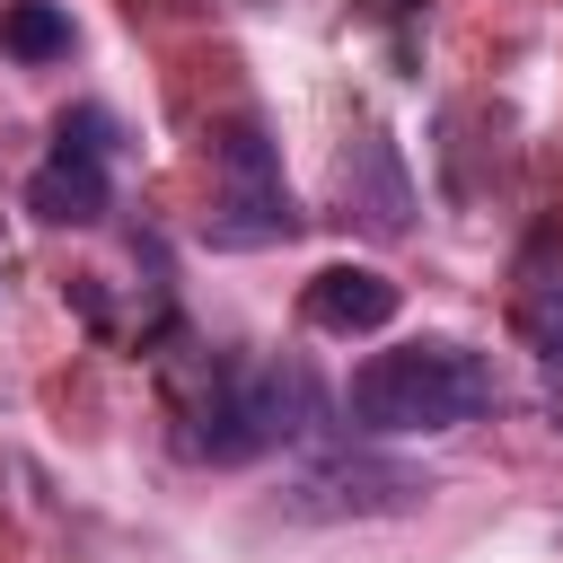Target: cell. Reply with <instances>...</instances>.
Here are the masks:
<instances>
[{
	"label": "cell",
	"instance_id": "3957f363",
	"mask_svg": "<svg viewBox=\"0 0 563 563\" xmlns=\"http://www.w3.org/2000/svg\"><path fill=\"white\" fill-rule=\"evenodd\" d=\"M211 220H202V238L220 246V255H255V246H282V238H299V202H290V185H282V150H273V132L255 123V114H238V123H220L211 132Z\"/></svg>",
	"mask_w": 563,
	"mask_h": 563
},
{
	"label": "cell",
	"instance_id": "52a82bcc",
	"mask_svg": "<svg viewBox=\"0 0 563 563\" xmlns=\"http://www.w3.org/2000/svg\"><path fill=\"white\" fill-rule=\"evenodd\" d=\"M106 202H114V185H106V158H88V150H53L26 176V211L53 220V229H97Z\"/></svg>",
	"mask_w": 563,
	"mask_h": 563
},
{
	"label": "cell",
	"instance_id": "9c48e42d",
	"mask_svg": "<svg viewBox=\"0 0 563 563\" xmlns=\"http://www.w3.org/2000/svg\"><path fill=\"white\" fill-rule=\"evenodd\" d=\"M519 334H528V352H537L545 369H563V282H537V290L519 299Z\"/></svg>",
	"mask_w": 563,
	"mask_h": 563
},
{
	"label": "cell",
	"instance_id": "6da1fadb",
	"mask_svg": "<svg viewBox=\"0 0 563 563\" xmlns=\"http://www.w3.org/2000/svg\"><path fill=\"white\" fill-rule=\"evenodd\" d=\"M325 431V387L308 361H202L176 396V449L194 466H255Z\"/></svg>",
	"mask_w": 563,
	"mask_h": 563
},
{
	"label": "cell",
	"instance_id": "5b68a950",
	"mask_svg": "<svg viewBox=\"0 0 563 563\" xmlns=\"http://www.w3.org/2000/svg\"><path fill=\"white\" fill-rule=\"evenodd\" d=\"M334 194H343V211H352L361 229H378V238H396V229L413 220V176H405V158H396L387 132H361V141L334 158Z\"/></svg>",
	"mask_w": 563,
	"mask_h": 563
},
{
	"label": "cell",
	"instance_id": "8fae6325",
	"mask_svg": "<svg viewBox=\"0 0 563 563\" xmlns=\"http://www.w3.org/2000/svg\"><path fill=\"white\" fill-rule=\"evenodd\" d=\"M396 9H413V0H396Z\"/></svg>",
	"mask_w": 563,
	"mask_h": 563
},
{
	"label": "cell",
	"instance_id": "ba28073f",
	"mask_svg": "<svg viewBox=\"0 0 563 563\" xmlns=\"http://www.w3.org/2000/svg\"><path fill=\"white\" fill-rule=\"evenodd\" d=\"M0 53L9 62H62L70 53V18L53 0H0Z\"/></svg>",
	"mask_w": 563,
	"mask_h": 563
},
{
	"label": "cell",
	"instance_id": "8992f818",
	"mask_svg": "<svg viewBox=\"0 0 563 563\" xmlns=\"http://www.w3.org/2000/svg\"><path fill=\"white\" fill-rule=\"evenodd\" d=\"M299 317L317 334H378V325H396V282L378 264H325L299 290Z\"/></svg>",
	"mask_w": 563,
	"mask_h": 563
},
{
	"label": "cell",
	"instance_id": "30bf717a",
	"mask_svg": "<svg viewBox=\"0 0 563 563\" xmlns=\"http://www.w3.org/2000/svg\"><path fill=\"white\" fill-rule=\"evenodd\" d=\"M53 150H88V158H106V150H114V114H106V106H70V114L53 123Z\"/></svg>",
	"mask_w": 563,
	"mask_h": 563
},
{
	"label": "cell",
	"instance_id": "277c9868",
	"mask_svg": "<svg viewBox=\"0 0 563 563\" xmlns=\"http://www.w3.org/2000/svg\"><path fill=\"white\" fill-rule=\"evenodd\" d=\"M299 519H387V510H413L431 501V475L396 466V457H369V449H325L290 475L282 493Z\"/></svg>",
	"mask_w": 563,
	"mask_h": 563
},
{
	"label": "cell",
	"instance_id": "7a4b0ae2",
	"mask_svg": "<svg viewBox=\"0 0 563 563\" xmlns=\"http://www.w3.org/2000/svg\"><path fill=\"white\" fill-rule=\"evenodd\" d=\"M493 405V369L466 343H396L369 352L343 387V413L361 440H422V431H457Z\"/></svg>",
	"mask_w": 563,
	"mask_h": 563
}]
</instances>
